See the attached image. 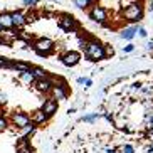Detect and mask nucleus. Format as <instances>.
<instances>
[{
    "label": "nucleus",
    "instance_id": "f257e3e1",
    "mask_svg": "<svg viewBox=\"0 0 153 153\" xmlns=\"http://www.w3.org/2000/svg\"><path fill=\"white\" fill-rule=\"evenodd\" d=\"M86 56L91 57L93 61H99V59H104L106 54H104V45H101L96 41H89L86 44Z\"/></svg>",
    "mask_w": 153,
    "mask_h": 153
},
{
    "label": "nucleus",
    "instance_id": "f03ea898",
    "mask_svg": "<svg viewBox=\"0 0 153 153\" xmlns=\"http://www.w3.org/2000/svg\"><path fill=\"white\" fill-rule=\"evenodd\" d=\"M123 17L128 20V22H138L143 19V7L138 4H131L128 5L125 10H123Z\"/></svg>",
    "mask_w": 153,
    "mask_h": 153
},
{
    "label": "nucleus",
    "instance_id": "7ed1b4c3",
    "mask_svg": "<svg viewBox=\"0 0 153 153\" xmlns=\"http://www.w3.org/2000/svg\"><path fill=\"white\" fill-rule=\"evenodd\" d=\"M34 49L39 56H44V57H49L52 52H54V44L49 39H39V41L34 44Z\"/></svg>",
    "mask_w": 153,
    "mask_h": 153
},
{
    "label": "nucleus",
    "instance_id": "20e7f679",
    "mask_svg": "<svg viewBox=\"0 0 153 153\" xmlns=\"http://www.w3.org/2000/svg\"><path fill=\"white\" fill-rule=\"evenodd\" d=\"M59 27L66 32H72V30H77L81 25H79V22L72 15H62L59 19Z\"/></svg>",
    "mask_w": 153,
    "mask_h": 153
},
{
    "label": "nucleus",
    "instance_id": "39448f33",
    "mask_svg": "<svg viewBox=\"0 0 153 153\" xmlns=\"http://www.w3.org/2000/svg\"><path fill=\"white\" fill-rule=\"evenodd\" d=\"M89 17L98 24H103L106 22V19H108V14H106V10L101 7V5H93V9L89 12Z\"/></svg>",
    "mask_w": 153,
    "mask_h": 153
},
{
    "label": "nucleus",
    "instance_id": "423d86ee",
    "mask_svg": "<svg viewBox=\"0 0 153 153\" xmlns=\"http://www.w3.org/2000/svg\"><path fill=\"white\" fill-rule=\"evenodd\" d=\"M61 62H62L64 66H68V68H72V66H76V64L79 62V54L74 52V51L66 52L64 56H61Z\"/></svg>",
    "mask_w": 153,
    "mask_h": 153
},
{
    "label": "nucleus",
    "instance_id": "0eeeda50",
    "mask_svg": "<svg viewBox=\"0 0 153 153\" xmlns=\"http://www.w3.org/2000/svg\"><path fill=\"white\" fill-rule=\"evenodd\" d=\"M42 111H44L45 116H52V114L57 111V101H56V99H47V101H44Z\"/></svg>",
    "mask_w": 153,
    "mask_h": 153
},
{
    "label": "nucleus",
    "instance_id": "6e6552de",
    "mask_svg": "<svg viewBox=\"0 0 153 153\" xmlns=\"http://www.w3.org/2000/svg\"><path fill=\"white\" fill-rule=\"evenodd\" d=\"M12 121L15 123L17 126H25V125H29L30 123V118L27 116V114H24V113H15L14 116H12Z\"/></svg>",
    "mask_w": 153,
    "mask_h": 153
},
{
    "label": "nucleus",
    "instance_id": "1a4fd4ad",
    "mask_svg": "<svg viewBox=\"0 0 153 153\" xmlns=\"http://www.w3.org/2000/svg\"><path fill=\"white\" fill-rule=\"evenodd\" d=\"M10 19H12L14 27H22L24 24H25V20H24V14H22V12H17V10L10 14Z\"/></svg>",
    "mask_w": 153,
    "mask_h": 153
},
{
    "label": "nucleus",
    "instance_id": "9d476101",
    "mask_svg": "<svg viewBox=\"0 0 153 153\" xmlns=\"http://www.w3.org/2000/svg\"><path fill=\"white\" fill-rule=\"evenodd\" d=\"M0 27L2 29H12L14 24H12V19H10V14H0Z\"/></svg>",
    "mask_w": 153,
    "mask_h": 153
},
{
    "label": "nucleus",
    "instance_id": "9b49d317",
    "mask_svg": "<svg viewBox=\"0 0 153 153\" xmlns=\"http://www.w3.org/2000/svg\"><path fill=\"white\" fill-rule=\"evenodd\" d=\"M20 81L25 82V84H32V82L36 81V77L32 76V71H30V69H29V71L20 72Z\"/></svg>",
    "mask_w": 153,
    "mask_h": 153
},
{
    "label": "nucleus",
    "instance_id": "f8f14e48",
    "mask_svg": "<svg viewBox=\"0 0 153 153\" xmlns=\"http://www.w3.org/2000/svg\"><path fill=\"white\" fill-rule=\"evenodd\" d=\"M45 118H47V116L44 114V111L39 109V111H36L34 114H32V121H34V123H44Z\"/></svg>",
    "mask_w": 153,
    "mask_h": 153
},
{
    "label": "nucleus",
    "instance_id": "ddd939ff",
    "mask_svg": "<svg viewBox=\"0 0 153 153\" xmlns=\"http://www.w3.org/2000/svg\"><path fill=\"white\" fill-rule=\"evenodd\" d=\"M32 76L37 77V79H45V77H49V74H47V71H44L42 68H34Z\"/></svg>",
    "mask_w": 153,
    "mask_h": 153
},
{
    "label": "nucleus",
    "instance_id": "4468645a",
    "mask_svg": "<svg viewBox=\"0 0 153 153\" xmlns=\"http://www.w3.org/2000/svg\"><path fill=\"white\" fill-rule=\"evenodd\" d=\"M52 93H54V96L57 99H66V91H64L62 86H54L52 88Z\"/></svg>",
    "mask_w": 153,
    "mask_h": 153
},
{
    "label": "nucleus",
    "instance_id": "2eb2a0df",
    "mask_svg": "<svg viewBox=\"0 0 153 153\" xmlns=\"http://www.w3.org/2000/svg\"><path fill=\"white\" fill-rule=\"evenodd\" d=\"M135 32H136V27H130V29H125V30L121 32V37L123 39H133L135 37Z\"/></svg>",
    "mask_w": 153,
    "mask_h": 153
},
{
    "label": "nucleus",
    "instance_id": "dca6fc26",
    "mask_svg": "<svg viewBox=\"0 0 153 153\" xmlns=\"http://www.w3.org/2000/svg\"><path fill=\"white\" fill-rule=\"evenodd\" d=\"M14 69H17L19 72H24V71H29V69H30V66H29V64H25V62H15L14 64Z\"/></svg>",
    "mask_w": 153,
    "mask_h": 153
},
{
    "label": "nucleus",
    "instance_id": "f3484780",
    "mask_svg": "<svg viewBox=\"0 0 153 153\" xmlns=\"http://www.w3.org/2000/svg\"><path fill=\"white\" fill-rule=\"evenodd\" d=\"M12 44H14L15 47H20V49H24L25 45H29V44H27V41H24V39H15V41L12 42Z\"/></svg>",
    "mask_w": 153,
    "mask_h": 153
},
{
    "label": "nucleus",
    "instance_id": "a211bd4d",
    "mask_svg": "<svg viewBox=\"0 0 153 153\" xmlns=\"http://www.w3.org/2000/svg\"><path fill=\"white\" fill-rule=\"evenodd\" d=\"M99 118V114L98 113H94V114H88V116H84L82 118V121H86V123H93L94 120H98Z\"/></svg>",
    "mask_w": 153,
    "mask_h": 153
},
{
    "label": "nucleus",
    "instance_id": "6ab92c4d",
    "mask_svg": "<svg viewBox=\"0 0 153 153\" xmlns=\"http://www.w3.org/2000/svg\"><path fill=\"white\" fill-rule=\"evenodd\" d=\"M121 152H123V153H135V148H133L131 145H123Z\"/></svg>",
    "mask_w": 153,
    "mask_h": 153
},
{
    "label": "nucleus",
    "instance_id": "aec40b11",
    "mask_svg": "<svg viewBox=\"0 0 153 153\" xmlns=\"http://www.w3.org/2000/svg\"><path fill=\"white\" fill-rule=\"evenodd\" d=\"M5 128H7V121H5L4 116H0V131H4Z\"/></svg>",
    "mask_w": 153,
    "mask_h": 153
},
{
    "label": "nucleus",
    "instance_id": "412c9836",
    "mask_svg": "<svg viewBox=\"0 0 153 153\" xmlns=\"http://www.w3.org/2000/svg\"><path fill=\"white\" fill-rule=\"evenodd\" d=\"M5 103H7V94L4 91H0V104H5Z\"/></svg>",
    "mask_w": 153,
    "mask_h": 153
},
{
    "label": "nucleus",
    "instance_id": "4be33fe9",
    "mask_svg": "<svg viewBox=\"0 0 153 153\" xmlns=\"http://www.w3.org/2000/svg\"><path fill=\"white\" fill-rule=\"evenodd\" d=\"M133 49H135V45H133V44H128V45H125V47H123V51H125V52H131Z\"/></svg>",
    "mask_w": 153,
    "mask_h": 153
},
{
    "label": "nucleus",
    "instance_id": "5701e85b",
    "mask_svg": "<svg viewBox=\"0 0 153 153\" xmlns=\"http://www.w3.org/2000/svg\"><path fill=\"white\" fill-rule=\"evenodd\" d=\"M39 0H25L24 2V5H27V7H30V5H34V4H37Z\"/></svg>",
    "mask_w": 153,
    "mask_h": 153
},
{
    "label": "nucleus",
    "instance_id": "b1692460",
    "mask_svg": "<svg viewBox=\"0 0 153 153\" xmlns=\"http://www.w3.org/2000/svg\"><path fill=\"white\" fill-rule=\"evenodd\" d=\"M138 32H140V36H141V37H146V29L140 27V29H138Z\"/></svg>",
    "mask_w": 153,
    "mask_h": 153
},
{
    "label": "nucleus",
    "instance_id": "393cba45",
    "mask_svg": "<svg viewBox=\"0 0 153 153\" xmlns=\"http://www.w3.org/2000/svg\"><path fill=\"white\" fill-rule=\"evenodd\" d=\"M82 84H86V88H89V86L93 84V81H91V79H84V82H82Z\"/></svg>",
    "mask_w": 153,
    "mask_h": 153
},
{
    "label": "nucleus",
    "instance_id": "a878e982",
    "mask_svg": "<svg viewBox=\"0 0 153 153\" xmlns=\"http://www.w3.org/2000/svg\"><path fill=\"white\" fill-rule=\"evenodd\" d=\"M106 153H118V150H114V148H108V150H106Z\"/></svg>",
    "mask_w": 153,
    "mask_h": 153
},
{
    "label": "nucleus",
    "instance_id": "bb28decb",
    "mask_svg": "<svg viewBox=\"0 0 153 153\" xmlns=\"http://www.w3.org/2000/svg\"><path fill=\"white\" fill-rule=\"evenodd\" d=\"M4 62H5V59H4V57H0V69L4 68Z\"/></svg>",
    "mask_w": 153,
    "mask_h": 153
},
{
    "label": "nucleus",
    "instance_id": "cd10ccee",
    "mask_svg": "<svg viewBox=\"0 0 153 153\" xmlns=\"http://www.w3.org/2000/svg\"><path fill=\"white\" fill-rule=\"evenodd\" d=\"M148 153H153V148H148Z\"/></svg>",
    "mask_w": 153,
    "mask_h": 153
},
{
    "label": "nucleus",
    "instance_id": "c85d7f7f",
    "mask_svg": "<svg viewBox=\"0 0 153 153\" xmlns=\"http://www.w3.org/2000/svg\"><path fill=\"white\" fill-rule=\"evenodd\" d=\"M0 34H2V27H0Z\"/></svg>",
    "mask_w": 153,
    "mask_h": 153
}]
</instances>
